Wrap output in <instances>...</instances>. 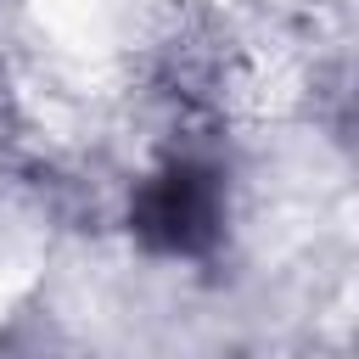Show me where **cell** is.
<instances>
[{
  "label": "cell",
  "mask_w": 359,
  "mask_h": 359,
  "mask_svg": "<svg viewBox=\"0 0 359 359\" xmlns=\"http://www.w3.org/2000/svg\"><path fill=\"white\" fill-rule=\"evenodd\" d=\"M135 236L151 252L196 258L219 241V180L202 163H168L135 196Z\"/></svg>",
  "instance_id": "obj_1"
}]
</instances>
